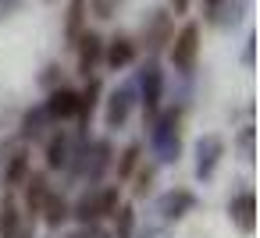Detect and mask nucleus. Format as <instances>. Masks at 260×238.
<instances>
[{"label": "nucleus", "mask_w": 260, "mask_h": 238, "mask_svg": "<svg viewBox=\"0 0 260 238\" xmlns=\"http://www.w3.org/2000/svg\"><path fill=\"white\" fill-rule=\"evenodd\" d=\"M153 149L164 164L178 160V110H168L153 128Z\"/></svg>", "instance_id": "1"}, {"label": "nucleus", "mask_w": 260, "mask_h": 238, "mask_svg": "<svg viewBox=\"0 0 260 238\" xmlns=\"http://www.w3.org/2000/svg\"><path fill=\"white\" fill-rule=\"evenodd\" d=\"M221 156H224V139H221V135H203V139L196 142V178H200V181L214 178Z\"/></svg>", "instance_id": "2"}, {"label": "nucleus", "mask_w": 260, "mask_h": 238, "mask_svg": "<svg viewBox=\"0 0 260 238\" xmlns=\"http://www.w3.org/2000/svg\"><path fill=\"white\" fill-rule=\"evenodd\" d=\"M228 213H232V224H235L242 234H253V231H256V195H253L249 188L239 192V195H232Z\"/></svg>", "instance_id": "3"}, {"label": "nucleus", "mask_w": 260, "mask_h": 238, "mask_svg": "<svg viewBox=\"0 0 260 238\" xmlns=\"http://www.w3.org/2000/svg\"><path fill=\"white\" fill-rule=\"evenodd\" d=\"M196 39H200L196 25H185V29L178 32V39H175V47H171V61H175L178 71H192V61H196Z\"/></svg>", "instance_id": "4"}, {"label": "nucleus", "mask_w": 260, "mask_h": 238, "mask_svg": "<svg viewBox=\"0 0 260 238\" xmlns=\"http://www.w3.org/2000/svg\"><path fill=\"white\" fill-rule=\"evenodd\" d=\"M192 206H196V195H192L189 188H171V192H164L160 203H157V210H160L164 220H178V217H185Z\"/></svg>", "instance_id": "5"}, {"label": "nucleus", "mask_w": 260, "mask_h": 238, "mask_svg": "<svg viewBox=\"0 0 260 238\" xmlns=\"http://www.w3.org/2000/svg\"><path fill=\"white\" fill-rule=\"evenodd\" d=\"M47 114H50L54 121L75 117V114H79V93H72V89H54L50 100H47Z\"/></svg>", "instance_id": "6"}, {"label": "nucleus", "mask_w": 260, "mask_h": 238, "mask_svg": "<svg viewBox=\"0 0 260 238\" xmlns=\"http://www.w3.org/2000/svg\"><path fill=\"white\" fill-rule=\"evenodd\" d=\"M128 110H132V89L121 86L118 93H111L107 100V128H121L128 121Z\"/></svg>", "instance_id": "7"}, {"label": "nucleus", "mask_w": 260, "mask_h": 238, "mask_svg": "<svg viewBox=\"0 0 260 238\" xmlns=\"http://www.w3.org/2000/svg\"><path fill=\"white\" fill-rule=\"evenodd\" d=\"M160 89H164V75H160V68L157 64H150L146 68V75H143V103H146V110L153 114L157 110V103H160Z\"/></svg>", "instance_id": "8"}, {"label": "nucleus", "mask_w": 260, "mask_h": 238, "mask_svg": "<svg viewBox=\"0 0 260 238\" xmlns=\"http://www.w3.org/2000/svg\"><path fill=\"white\" fill-rule=\"evenodd\" d=\"M18 227H22V213H18V203L8 195L0 206V238H18Z\"/></svg>", "instance_id": "9"}, {"label": "nucleus", "mask_w": 260, "mask_h": 238, "mask_svg": "<svg viewBox=\"0 0 260 238\" xmlns=\"http://www.w3.org/2000/svg\"><path fill=\"white\" fill-rule=\"evenodd\" d=\"M96 61H100V36H93V32H89V36H82V39H79V71H86V75H89Z\"/></svg>", "instance_id": "10"}, {"label": "nucleus", "mask_w": 260, "mask_h": 238, "mask_svg": "<svg viewBox=\"0 0 260 238\" xmlns=\"http://www.w3.org/2000/svg\"><path fill=\"white\" fill-rule=\"evenodd\" d=\"M25 185H29V188H25V206H29V213H40V206H43V199H47V192H50V188H47V178H43V174H29Z\"/></svg>", "instance_id": "11"}, {"label": "nucleus", "mask_w": 260, "mask_h": 238, "mask_svg": "<svg viewBox=\"0 0 260 238\" xmlns=\"http://www.w3.org/2000/svg\"><path fill=\"white\" fill-rule=\"evenodd\" d=\"M40 210L47 213V224H50V227H61V220L68 217V203H64L61 192H47V199H43Z\"/></svg>", "instance_id": "12"}, {"label": "nucleus", "mask_w": 260, "mask_h": 238, "mask_svg": "<svg viewBox=\"0 0 260 238\" xmlns=\"http://www.w3.org/2000/svg\"><path fill=\"white\" fill-rule=\"evenodd\" d=\"M64 164H68V142H64V135H54L47 142V167L50 171H61Z\"/></svg>", "instance_id": "13"}, {"label": "nucleus", "mask_w": 260, "mask_h": 238, "mask_svg": "<svg viewBox=\"0 0 260 238\" xmlns=\"http://www.w3.org/2000/svg\"><path fill=\"white\" fill-rule=\"evenodd\" d=\"M132 57H136V50H132L128 39H114L111 50H107V64L111 68H125V64H132Z\"/></svg>", "instance_id": "14"}, {"label": "nucleus", "mask_w": 260, "mask_h": 238, "mask_svg": "<svg viewBox=\"0 0 260 238\" xmlns=\"http://www.w3.org/2000/svg\"><path fill=\"white\" fill-rule=\"evenodd\" d=\"M25 171H29V160H25V153H18V156L11 160V167H8V174H4V185H8V188H15V185H22V181H25Z\"/></svg>", "instance_id": "15"}, {"label": "nucleus", "mask_w": 260, "mask_h": 238, "mask_svg": "<svg viewBox=\"0 0 260 238\" xmlns=\"http://www.w3.org/2000/svg\"><path fill=\"white\" fill-rule=\"evenodd\" d=\"M75 217H79L82 224H89V220H96V217H100V206H96V192H86V195L79 199V206H75Z\"/></svg>", "instance_id": "16"}, {"label": "nucleus", "mask_w": 260, "mask_h": 238, "mask_svg": "<svg viewBox=\"0 0 260 238\" xmlns=\"http://www.w3.org/2000/svg\"><path fill=\"white\" fill-rule=\"evenodd\" d=\"M136 164H139V146H128V149L121 153V164H118V174H121V178H128V174L136 171Z\"/></svg>", "instance_id": "17"}, {"label": "nucleus", "mask_w": 260, "mask_h": 238, "mask_svg": "<svg viewBox=\"0 0 260 238\" xmlns=\"http://www.w3.org/2000/svg\"><path fill=\"white\" fill-rule=\"evenodd\" d=\"M114 217H118V238H132V206H121V210H114Z\"/></svg>", "instance_id": "18"}, {"label": "nucleus", "mask_w": 260, "mask_h": 238, "mask_svg": "<svg viewBox=\"0 0 260 238\" xmlns=\"http://www.w3.org/2000/svg\"><path fill=\"white\" fill-rule=\"evenodd\" d=\"M239 149H242V160H246V164L256 160V156H253V128H242V135H239Z\"/></svg>", "instance_id": "19"}, {"label": "nucleus", "mask_w": 260, "mask_h": 238, "mask_svg": "<svg viewBox=\"0 0 260 238\" xmlns=\"http://www.w3.org/2000/svg\"><path fill=\"white\" fill-rule=\"evenodd\" d=\"M82 25V0H72V15H68V36H79Z\"/></svg>", "instance_id": "20"}, {"label": "nucleus", "mask_w": 260, "mask_h": 238, "mask_svg": "<svg viewBox=\"0 0 260 238\" xmlns=\"http://www.w3.org/2000/svg\"><path fill=\"white\" fill-rule=\"evenodd\" d=\"M136 181H139V185H136V199H143V195L150 192V185H153V167H143Z\"/></svg>", "instance_id": "21"}, {"label": "nucleus", "mask_w": 260, "mask_h": 238, "mask_svg": "<svg viewBox=\"0 0 260 238\" xmlns=\"http://www.w3.org/2000/svg\"><path fill=\"white\" fill-rule=\"evenodd\" d=\"M89 4H93L96 18H111V15H114V8H118V0H89Z\"/></svg>", "instance_id": "22"}, {"label": "nucleus", "mask_w": 260, "mask_h": 238, "mask_svg": "<svg viewBox=\"0 0 260 238\" xmlns=\"http://www.w3.org/2000/svg\"><path fill=\"white\" fill-rule=\"evenodd\" d=\"M143 238H164V231H160V227H150V231H146Z\"/></svg>", "instance_id": "23"}, {"label": "nucleus", "mask_w": 260, "mask_h": 238, "mask_svg": "<svg viewBox=\"0 0 260 238\" xmlns=\"http://www.w3.org/2000/svg\"><path fill=\"white\" fill-rule=\"evenodd\" d=\"M171 4H175V11H185V8H189V0H171Z\"/></svg>", "instance_id": "24"}, {"label": "nucleus", "mask_w": 260, "mask_h": 238, "mask_svg": "<svg viewBox=\"0 0 260 238\" xmlns=\"http://www.w3.org/2000/svg\"><path fill=\"white\" fill-rule=\"evenodd\" d=\"M72 238H89V227H86V231H79V234H72Z\"/></svg>", "instance_id": "25"}, {"label": "nucleus", "mask_w": 260, "mask_h": 238, "mask_svg": "<svg viewBox=\"0 0 260 238\" xmlns=\"http://www.w3.org/2000/svg\"><path fill=\"white\" fill-rule=\"evenodd\" d=\"M89 238H107V234L104 231H89Z\"/></svg>", "instance_id": "26"}]
</instances>
